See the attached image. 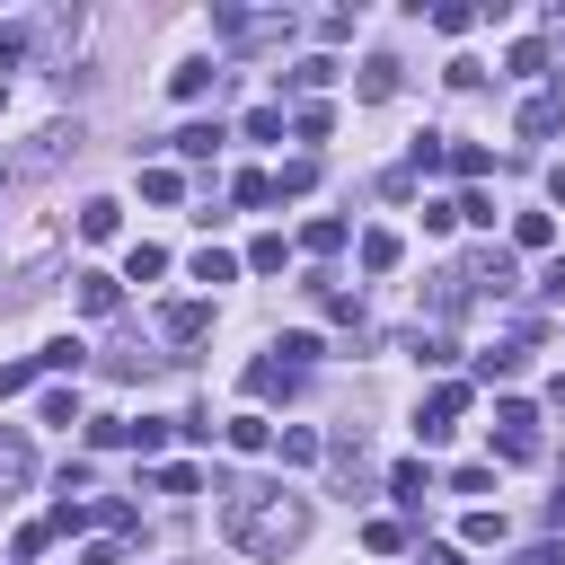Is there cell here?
<instances>
[{
    "label": "cell",
    "mask_w": 565,
    "mask_h": 565,
    "mask_svg": "<svg viewBox=\"0 0 565 565\" xmlns=\"http://www.w3.org/2000/svg\"><path fill=\"white\" fill-rule=\"evenodd\" d=\"M221 521L247 556H282L309 539V503L300 494H274V486H221Z\"/></svg>",
    "instance_id": "cell-1"
},
{
    "label": "cell",
    "mask_w": 565,
    "mask_h": 565,
    "mask_svg": "<svg viewBox=\"0 0 565 565\" xmlns=\"http://www.w3.org/2000/svg\"><path fill=\"white\" fill-rule=\"evenodd\" d=\"M494 459H512V468H530V459H539V415H530L521 397H503V406H494Z\"/></svg>",
    "instance_id": "cell-2"
},
{
    "label": "cell",
    "mask_w": 565,
    "mask_h": 565,
    "mask_svg": "<svg viewBox=\"0 0 565 565\" xmlns=\"http://www.w3.org/2000/svg\"><path fill=\"white\" fill-rule=\"evenodd\" d=\"M212 26L230 44H282L291 35V9H212Z\"/></svg>",
    "instance_id": "cell-3"
},
{
    "label": "cell",
    "mask_w": 565,
    "mask_h": 565,
    "mask_svg": "<svg viewBox=\"0 0 565 565\" xmlns=\"http://www.w3.org/2000/svg\"><path fill=\"white\" fill-rule=\"evenodd\" d=\"M459 415H468V380H441V388L415 406V433H424V441H450V433H459Z\"/></svg>",
    "instance_id": "cell-4"
},
{
    "label": "cell",
    "mask_w": 565,
    "mask_h": 565,
    "mask_svg": "<svg viewBox=\"0 0 565 565\" xmlns=\"http://www.w3.org/2000/svg\"><path fill=\"white\" fill-rule=\"evenodd\" d=\"M62 159H79V124H44V132H35V150H26L18 168H26V177H44V168H62Z\"/></svg>",
    "instance_id": "cell-5"
},
{
    "label": "cell",
    "mask_w": 565,
    "mask_h": 565,
    "mask_svg": "<svg viewBox=\"0 0 565 565\" xmlns=\"http://www.w3.org/2000/svg\"><path fill=\"white\" fill-rule=\"evenodd\" d=\"M397 71H406V62H388V53H371V62L353 71V97H362V106H388V97H397Z\"/></svg>",
    "instance_id": "cell-6"
},
{
    "label": "cell",
    "mask_w": 565,
    "mask_h": 565,
    "mask_svg": "<svg viewBox=\"0 0 565 565\" xmlns=\"http://www.w3.org/2000/svg\"><path fill=\"white\" fill-rule=\"evenodd\" d=\"M203 327H212V300H168V309H159V335H168V344H194Z\"/></svg>",
    "instance_id": "cell-7"
},
{
    "label": "cell",
    "mask_w": 565,
    "mask_h": 565,
    "mask_svg": "<svg viewBox=\"0 0 565 565\" xmlns=\"http://www.w3.org/2000/svg\"><path fill=\"white\" fill-rule=\"evenodd\" d=\"M26 477H35V450H26V433H0V503H9Z\"/></svg>",
    "instance_id": "cell-8"
},
{
    "label": "cell",
    "mask_w": 565,
    "mask_h": 565,
    "mask_svg": "<svg viewBox=\"0 0 565 565\" xmlns=\"http://www.w3.org/2000/svg\"><path fill=\"white\" fill-rule=\"evenodd\" d=\"M556 124H565V88H547V97H530V106H521V141H547Z\"/></svg>",
    "instance_id": "cell-9"
},
{
    "label": "cell",
    "mask_w": 565,
    "mask_h": 565,
    "mask_svg": "<svg viewBox=\"0 0 565 565\" xmlns=\"http://www.w3.org/2000/svg\"><path fill=\"white\" fill-rule=\"evenodd\" d=\"M71 282H79V309H88V318H115V309H124V282H115V274H71Z\"/></svg>",
    "instance_id": "cell-10"
},
{
    "label": "cell",
    "mask_w": 565,
    "mask_h": 565,
    "mask_svg": "<svg viewBox=\"0 0 565 565\" xmlns=\"http://www.w3.org/2000/svg\"><path fill=\"white\" fill-rule=\"evenodd\" d=\"M291 388H300V371H291L282 353H274V362H247V397H291Z\"/></svg>",
    "instance_id": "cell-11"
},
{
    "label": "cell",
    "mask_w": 565,
    "mask_h": 565,
    "mask_svg": "<svg viewBox=\"0 0 565 565\" xmlns=\"http://www.w3.org/2000/svg\"><path fill=\"white\" fill-rule=\"evenodd\" d=\"M335 71H344V62H327V53H300V62L282 71V88H300V97H309V88H327Z\"/></svg>",
    "instance_id": "cell-12"
},
{
    "label": "cell",
    "mask_w": 565,
    "mask_h": 565,
    "mask_svg": "<svg viewBox=\"0 0 565 565\" xmlns=\"http://www.w3.org/2000/svg\"><path fill=\"white\" fill-rule=\"evenodd\" d=\"M397 230H362V274H397Z\"/></svg>",
    "instance_id": "cell-13"
},
{
    "label": "cell",
    "mask_w": 565,
    "mask_h": 565,
    "mask_svg": "<svg viewBox=\"0 0 565 565\" xmlns=\"http://www.w3.org/2000/svg\"><path fill=\"white\" fill-rule=\"evenodd\" d=\"M388 494H397L406 512H424V494H433V468H415V459H406V468H388Z\"/></svg>",
    "instance_id": "cell-14"
},
{
    "label": "cell",
    "mask_w": 565,
    "mask_h": 565,
    "mask_svg": "<svg viewBox=\"0 0 565 565\" xmlns=\"http://www.w3.org/2000/svg\"><path fill=\"white\" fill-rule=\"evenodd\" d=\"M265 441H274V424H265V415H238V424H230V450H238V459H256Z\"/></svg>",
    "instance_id": "cell-15"
},
{
    "label": "cell",
    "mask_w": 565,
    "mask_h": 565,
    "mask_svg": "<svg viewBox=\"0 0 565 565\" xmlns=\"http://www.w3.org/2000/svg\"><path fill=\"white\" fill-rule=\"evenodd\" d=\"M150 486H159V494H203V468H194V459H168Z\"/></svg>",
    "instance_id": "cell-16"
},
{
    "label": "cell",
    "mask_w": 565,
    "mask_h": 565,
    "mask_svg": "<svg viewBox=\"0 0 565 565\" xmlns=\"http://www.w3.org/2000/svg\"><path fill=\"white\" fill-rule=\"evenodd\" d=\"M212 79H221L212 62H177V79H168V88H177V97H212Z\"/></svg>",
    "instance_id": "cell-17"
},
{
    "label": "cell",
    "mask_w": 565,
    "mask_h": 565,
    "mask_svg": "<svg viewBox=\"0 0 565 565\" xmlns=\"http://www.w3.org/2000/svg\"><path fill=\"white\" fill-rule=\"evenodd\" d=\"M212 150H221V124H185L177 132V159H212Z\"/></svg>",
    "instance_id": "cell-18"
},
{
    "label": "cell",
    "mask_w": 565,
    "mask_h": 565,
    "mask_svg": "<svg viewBox=\"0 0 565 565\" xmlns=\"http://www.w3.org/2000/svg\"><path fill=\"white\" fill-rule=\"evenodd\" d=\"M247 265H256V274H282V265H291V247H282V230H265V238L247 247Z\"/></svg>",
    "instance_id": "cell-19"
},
{
    "label": "cell",
    "mask_w": 565,
    "mask_h": 565,
    "mask_svg": "<svg viewBox=\"0 0 565 565\" xmlns=\"http://www.w3.org/2000/svg\"><path fill=\"white\" fill-rule=\"evenodd\" d=\"M150 274H168V247H150V238H141V247L124 256V282H150Z\"/></svg>",
    "instance_id": "cell-20"
},
{
    "label": "cell",
    "mask_w": 565,
    "mask_h": 565,
    "mask_svg": "<svg viewBox=\"0 0 565 565\" xmlns=\"http://www.w3.org/2000/svg\"><path fill=\"white\" fill-rule=\"evenodd\" d=\"M194 282H212V291H221V282H238V256H221V247H203V256H194Z\"/></svg>",
    "instance_id": "cell-21"
},
{
    "label": "cell",
    "mask_w": 565,
    "mask_h": 565,
    "mask_svg": "<svg viewBox=\"0 0 565 565\" xmlns=\"http://www.w3.org/2000/svg\"><path fill=\"white\" fill-rule=\"evenodd\" d=\"M274 353H282V362H291V371H309V362H318V353H327V344H318V335H309V327H291V335H282V344H274Z\"/></svg>",
    "instance_id": "cell-22"
},
{
    "label": "cell",
    "mask_w": 565,
    "mask_h": 565,
    "mask_svg": "<svg viewBox=\"0 0 565 565\" xmlns=\"http://www.w3.org/2000/svg\"><path fill=\"white\" fill-rule=\"evenodd\" d=\"M35 362H44V371H79V362H88V344H79V335H53Z\"/></svg>",
    "instance_id": "cell-23"
},
{
    "label": "cell",
    "mask_w": 565,
    "mask_h": 565,
    "mask_svg": "<svg viewBox=\"0 0 565 565\" xmlns=\"http://www.w3.org/2000/svg\"><path fill=\"white\" fill-rule=\"evenodd\" d=\"M141 194H150V203H177L185 177H177V168H141Z\"/></svg>",
    "instance_id": "cell-24"
},
{
    "label": "cell",
    "mask_w": 565,
    "mask_h": 565,
    "mask_svg": "<svg viewBox=\"0 0 565 565\" xmlns=\"http://www.w3.org/2000/svg\"><path fill=\"white\" fill-rule=\"evenodd\" d=\"M79 238H115V203H106V194L79 203Z\"/></svg>",
    "instance_id": "cell-25"
},
{
    "label": "cell",
    "mask_w": 565,
    "mask_h": 565,
    "mask_svg": "<svg viewBox=\"0 0 565 565\" xmlns=\"http://www.w3.org/2000/svg\"><path fill=\"white\" fill-rule=\"evenodd\" d=\"M547 238H556L547 212H521V221H512V247H547Z\"/></svg>",
    "instance_id": "cell-26"
},
{
    "label": "cell",
    "mask_w": 565,
    "mask_h": 565,
    "mask_svg": "<svg viewBox=\"0 0 565 565\" xmlns=\"http://www.w3.org/2000/svg\"><path fill=\"white\" fill-rule=\"evenodd\" d=\"M300 247H309V256H335V247H344V221H309Z\"/></svg>",
    "instance_id": "cell-27"
},
{
    "label": "cell",
    "mask_w": 565,
    "mask_h": 565,
    "mask_svg": "<svg viewBox=\"0 0 565 565\" xmlns=\"http://www.w3.org/2000/svg\"><path fill=\"white\" fill-rule=\"evenodd\" d=\"M406 353H415V362H424V371H441V362H450V335H441V327H433V335H424V327H415V344H406Z\"/></svg>",
    "instance_id": "cell-28"
},
{
    "label": "cell",
    "mask_w": 565,
    "mask_h": 565,
    "mask_svg": "<svg viewBox=\"0 0 565 565\" xmlns=\"http://www.w3.org/2000/svg\"><path fill=\"white\" fill-rule=\"evenodd\" d=\"M521 371V344H494V353H477V380H512Z\"/></svg>",
    "instance_id": "cell-29"
},
{
    "label": "cell",
    "mask_w": 565,
    "mask_h": 565,
    "mask_svg": "<svg viewBox=\"0 0 565 565\" xmlns=\"http://www.w3.org/2000/svg\"><path fill=\"white\" fill-rule=\"evenodd\" d=\"M477 18H486V9H468V0H450V9H433V26H441V35H468Z\"/></svg>",
    "instance_id": "cell-30"
},
{
    "label": "cell",
    "mask_w": 565,
    "mask_h": 565,
    "mask_svg": "<svg viewBox=\"0 0 565 565\" xmlns=\"http://www.w3.org/2000/svg\"><path fill=\"white\" fill-rule=\"evenodd\" d=\"M530 71H547V44H539V35H521V44H512V79H530Z\"/></svg>",
    "instance_id": "cell-31"
},
{
    "label": "cell",
    "mask_w": 565,
    "mask_h": 565,
    "mask_svg": "<svg viewBox=\"0 0 565 565\" xmlns=\"http://www.w3.org/2000/svg\"><path fill=\"white\" fill-rule=\"evenodd\" d=\"M291 132H300V141H327V132H335V115H327V106H300V115H291Z\"/></svg>",
    "instance_id": "cell-32"
},
{
    "label": "cell",
    "mask_w": 565,
    "mask_h": 565,
    "mask_svg": "<svg viewBox=\"0 0 565 565\" xmlns=\"http://www.w3.org/2000/svg\"><path fill=\"white\" fill-rule=\"evenodd\" d=\"M441 159H450V150H441V132H415V150H406V168L424 177V168H441Z\"/></svg>",
    "instance_id": "cell-33"
},
{
    "label": "cell",
    "mask_w": 565,
    "mask_h": 565,
    "mask_svg": "<svg viewBox=\"0 0 565 565\" xmlns=\"http://www.w3.org/2000/svg\"><path fill=\"white\" fill-rule=\"evenodd\" d=\"M309 185H318V159H291V168L274 177V194H309Z\"/></svg>",
    "instance_id": "cell-34"
},
{
    "label": "cell",
    "mask_w": 565,
    "mask_h": 565,
    "mask_svg": "<svg viewBox=\"0 0 565 565\" xmlns=\"http://www.w3.org/2000/svg\"><path fill=\"white\" fill-rule=\"evenodd\" d=\"M230 194H238V203H274V177H256V168H238V177H230Z\"/></svg>",
    "instance_id": "cell-35"
},
{
    "label": "cell",
    "mask_w": 565,
    "mask_h": 565,
    "mask_svg": "<svg viewBox=\"0 0 565 565\" xmlns=\"http://www.w3.org/2000/svg\"><path fill=\"white\" fill-rule=\"evenodd\" d=\"M44 424H62V433H71V424H79V397H71V388H44Z\"/></svg>",
    "instance_id": "cell-36"
},
{
    "label": "cell",
    "mask_w": 565,
    "mask_h": 565,
    "mask_svg": "<svg viewBox=\"0 0 565 565\" xmlns=\"http://www.w3.org/2000/svg\"><path fill=\"white\" fill-rule=\"evenodd\" d=\"M88 441H97V450H124V441H132V424H124V415H97V424H88Z\"/></svg>",
    "instance_id": "cell-37"
},
{
    "label": "cell",
    "mask_w": 565,
    "mask_h": 565,
    "mask_svg": "<svg viewBox=\"0 0 565 565\" xmlns=\"http://www.w3.org/2000/svg\"><path fill=\"white\" fill-rule=\"evenodd\" d=\"M459 539H468V547H494V539H503V512H468V530H459Z\"/></svg>",
    "instance_id": "cell-38"
},
{
    "label": "cell",
    "mask_w": 565,
    "mask_h": 565,
    "mask_svg": "<svg viewBox=\"0 0 565 565\" xmlns=\"http://www.w3.org/2000/svg\"><path fill=\"white\" fill-rule=\"evenodd\" d=\"M450 212H459V221H477V230H494V194H459Z\"/></svg>",
    "instance_id": "cell-39"
},
{
    "label": "cell",
    "mask_w": 565,
    "mask_h": 565,
    "mask_svg": "<svg viewBox=\"0 0 565 565\" xmlns=\"http://www.w3.org/2000/svg\"><path fill=\"white\" fill-rule=\"evenodd\" d=\"M318 450H327V441H318V433H282V459H291V468H309V459H318Z\"/></svg>",
    "instance_id": "cell-40"
},
{
    "label": "cell",
    "mask_w": 565,
    "mask_h": 565,
    "mask_svg": "<svg viewBox=\"0 0 565 565\" xmlns=\"http://www.w3.org/2000/svg\"><path fill=\"white\" fill-rule=\"evenodd\" d=\"M35 371H44V362H0V397H18V388H26Z\"/></svg>",
    "instance_id": "cell-41"
},
{
    "label": "cell",
    "mask_w": 565,
    "mask_h": 565,
    "mask_svg": "<svg viewBox=\"0 0 565 565\" xmlns=\"http://www.w3.org/2000/svg\"><path fill=\"white\" fill-rule=\"evenodd\" d=\"M26 53V26H0V62H18Z\"/></svg>",
    "instance_id": "cell-42"
},
{
    "label": "cell",
    "mask_w": 565,
    "mask_h": 565,
    "mask_svg": "<svg viewBox=\"0 0 565 565\" xmlns=\"http://www.w3.org/2000/svg\"><path fill=\"white\" fill-rule=\"evenodd\" d=\"M547 203H556V212H565V168H547Z\"/></svg>",
    "instance_id": "cell-43"
},
{
    "label": "cell",
    "mask_w": 565,
    "mask_h": 565,
    "mask_svg": "<svg viewBox=\"0 0 565 565\" xmlns=\"http://www.w3.org/2000/svg\"><path fill=\"white\" fill-rule=\"evenodd\" d=\"M521 565H565V547H530V556H521Z\"/></svg>",
    "instance_id": "cell-44"
},
{
    "label": "cell",
    "mask_w": 565,
    "mask_h": 565,
    "mask_svg": "<svg viewBox=\"0 0 565 565\" xmlns=\"http://www.w3.org/2000/svg\"><path fill=\"white\" fill-rule=\"evenodd\" d=\"M424 565H459V547H424Z\"/></svg>",
    "instance_id": "cell-45"
},
{
    "label": "cell",
    "mask_w": 565,
    "mask_h": 565,
    "mask_svg": "<svg viewBox=\"0 0 565 565\" xmlns=\"http://www.w3.org/2000/svg\"><path fill=\"white\" fill-rule=\"evenodd\" d=\"M0 177H9V159H0Z\"/></svg>",
    "instance_id": "cell-46"
}]
</instances>
